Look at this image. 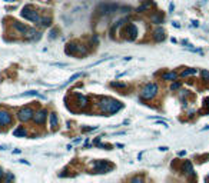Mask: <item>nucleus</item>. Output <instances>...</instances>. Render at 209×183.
<instances>
[{
  "label": "nucleus",
  "instance_id": "nucleus-14",
  "mask_svg": "<svg viewBox=\"0 0 209 183\" xmlns=\"http://www.w3.org/2000/svg\"><path fill=\"white\" fill-rule=\"evenodd\" d=\"M76 99H78L79 105H80L82 107H86V106L89 105V99L86 97V96H83V95H79V93H76Z\"/></svg>",
  "mask_w": 209,
  "mask_h": 183
},
{
  "label": "nucleus",
  "instance_id": "nucleus-32",
  "mask_svg": "<svg viewBox=\"0 0 209 183\" xmlns=\"http://www.w3.org/2000/svg\"><path fill=\"white\" fill-rule=\"evenodd\" d=\"M7 149V146H0V150H6Z\"/></svg>",
  "mask_w": 209,
  "mask_h": 183
},
{
  "label": "nucleus",
  "instance_id": "nucleus-35",
  "mask_svg": "<svg viewBox=\"0 0 209 183\" xmlns=\"http://www.w3.org/2000/svg\"><path fill=\"white\" fill-rule=\"evenodd\" d=\"M202 130H209V126H206V127H203Z\"/></svg>",
  "mask_w": 209,
  "mask_h": 183
},
{
  "label": "nucleus",
  "instance_id": "nucleus-4",
  "mask_svg": "<svg viewBox=\"0 0 209 183\" xmlns=\"http://www.w3.org/2000/svg\"><path fill=\"white\" fill-rule=\"evenodd\" d=\"M93 169L98 173H108L113 169V163L108 162V160H98V162H94Z\"/></svg>",
  "mask_w": 209,
  "mask_h": 183
},
{
  "label": "nucleus",
  "instance_id": "nucleus-13",
  "mask_svg": "<svg viewBox=\"0 0 209 183\" xmlns=\"http://www.w3.org/2000/svg\"><path fill=\"white\" fill-rule=\"evenodd\" d=\"M13 27L16 29L17 32H19V33H22V34H24L27 32V29H29L26 24H22V23H19V22H13Z\"/></svg>",
  "mask_w": 209,
  "mask_h": 183
},
{
  "label": "nucleus",
  "instance_id": "nucleus-34",
  "mask_svg": "<svg viewBox=\"0 0 209 183\" xmlns=\"http://www.w3.org/2000/svg\"><path fill=\"white\" fill-rule=\"evenodd\" d=\"M2 176H3V170L0 169V179H2Z\"/></svg>",
  "mask_w": 209,
  "mask_h": 183
},
{
  "label": "nucleus",
  "instance_id": "nucleus-11",
  "mask_svg": "<svg viewBox=\"0 0 209 183\" xmlns=\"http://www.w3.org/2000/svg\"><path fill=\"white\" fill-rule=\"evenodd\" d=\"M24 37L26 39H30V40H39L40 39V33L37 30H34V29H27V32L24 33Z\"/></svg>",
  "mask_w": 209,
  "mask_h": 183
},
{
  "label": "nucleus",
  "instance_id": "nucleus-31",
  "mask_svg": "<svg viewBox=\"0 0 209 183\" xmlns=\"http://www.w3.org/2000/svg\"><path fill=\"white\" fill-rule=\"evenodd\" d=\"M159 150H162V152H166V150H168V147H166V146H162V147H159Z\"/></svg>",
  "mask_w": 209,
  "mask_h": 183
},
{
  "label": "nucleus",
  "instance_id": "nucleus-33",
  "mask_svg": "<svg viewBox=\"0 0 209 183\" xmlns=\"http://www.w3.org/2000/svg\"><path fill=\"white\" fill-rule=\"evenodd\" d=\"M205 106H209V97L205 100Z\"/></svg>",
  "mask_w": 209,
  "mask_h": 183
},
{
  "label": "nucleus",
  "instance_id": "nucleus-30",
  "mask_svg": "<svg viewBox=\"0 0 209 183\" xmlns=\"http://www.w3.org/2000/svg\"><path fill=\"white\" fill-rule=\"evenodd\" d=\"M56 33H58L56 30H52V32H50V37H52V39H53V37H56Z\"/></svg>",
  "mask_w": 209,
  "mask_h": 183
},
{
  "label": "nucleus",
  "instance_id": "nucleus-24",
  "mask_svg": "<svg viewBox=\"0 0 209 183\" xmlns=\"http://www.w3.org/2000/svg\"><path fill=\"white\" fill-rule=\"evenodd\" d=\"M201 75H202V79L205 82H209V72L208 70H202V73H201Z\"/></svg>",
  "mask_w": 209,
  "mask_h": 183
},
{
  "label": "nucleus",
  "instance_id": "nucleus-22",
  "mask_svg": "<svg viewBox=\"0 0 209 183\" xmlns=\"http://www.w3.org/2000/svg\"><path fill=\"white\" fill-rule=\"evenodd\" d=\"M152 4H153L152 2H146L145 4H142L140 7H138V12H143V10H146V9H149V7H150Z\"/></svg>",
  "mask_w": 209,
  "mask_h": 183
},
{
  "label": "nucleus",
  "instance_id": "nucleus-10",
  "mask_svg": "<svg viewBox=\"0 0 209 183\" xmlns=\"http://www.w3.org/2000/svg\"><path fill=\"white\" fill-rule=\"evenodd\" d=\"M116 9H118V6H115V4H102L98 10L102 14H109V13H113Z\"/></svg>",
  "mask_w": 209,
  "mask_h": 183
},
{
  "label": "nucleus",
  "instance_id": "nucleus-7",
  "mask_svg": "<svg viewBox=\"0 0 209 183\" xmlns=\"http://www.w3.org/2000/svg\"><path fill=\"white\" fill-rule=\"evenodd\" d=\"M13 117L7 110H0V126H7L10 125Z\"/></svg>",
  "mask_w": 209,
  "mask_h": 183
},
{
  "label": "nucleus",
  "instance_id": "nucleus-29",
  "mask_svg": "<svg viewBox=\"0 0 209 183\" xmlns=\"http://www.w3.org/2000/svg\"><path fill=\"white\" fill-rule=\"evenodd\" d=\"M52 66H59V67H64V66H68L66 63H52Z\"/></svg>",
  "mask_w": 209,
  "mask_h": 183
},
{
  "label": "nucleus",
  "instance_id": "nucleus-28",
  "mask_svg": "<svg viewBox=\"0 0 209 183\" xmlns=\"http://www.w3.org/2000/svg\"><path fill=\"white\" fill-rule=\"evenodd\" d=\"M130 182L132 183H140V182H143V179H142V177H133Z\"/></svg>",
  "mask_w": 209,
  "mask_h": 183
},
{
  "label": "nucleus",
  "instance_id": "nucleus-16",
  "mask_svg": "<svg viewBox=\"0 0 209 183\" xmlns=\"http://www.w3.org/2000/svg\"><path fill=\"white\" fill-rule=\"evenodd\" d=\"M27 132L24 130V127H17V129L13 130V136H16V137H26Z\"/></svg>",
  "mask_w": 209,
  "mask_h": 183
},
{
  "label": "nucleus",
  "instance_id": "nucleus-20",
  "mask_svg": "<svg viewBox=\"0 0 209 183\" xmlns=\"http://www.w3.org/2000/svg\"><path fill=\"white\" fill-rule=\"evenodd\" d=\"M39 23H42V26L47 27V26H50V23H52V19H50V17H43V19H42V17H40V22H39Z\"/></svg>",
  "mask_w": 209,
  "mask_h": 183
},
{
  "label": "nucleus",
  "instance_id": "nucleus-18",
  "mask_svg": "<svg viewBox=\"0 0 209 183\" xmlns=\"http://www.w3.org/2000/svg\"><path fill=\"white\" fill-rule=\"evenodd\" d=\"M176 77H178V75H176L175 72H171V73H163V75H162L163 80H175Z\"/></svg>",
  "mask_w": 209,
  "mask_h": 183
},
{
  "label": "nucleus",
  "instance_id": "nucleus-1",
  "mask_svg": "<svg viewBox=\"0 0 209 183\" xmlns=\"http://www.w3.org/2000/svg\"><path fill=\"white\" fill-rule=\"evenodd\" d=\"M99 107H100L102 112L108 113V115H115L116 112H119L122 109V103L115 100V99L103 97L100 102H99Z\"/></svg>",
  "mask_w": 209,
  "mask_h": 183
},
{
  "label": "nucleus",
  "instance_id": "nucleus-25",
  "mask_svg": "<svg viewBox=\"0 0 209 183\" xmlns=\"http://www.w3.org/2000/svg\"><path fill=\"white\" fill-rule=\"evenodd\" d=\"M112 85V87H125V83H119V82H112L110 83Z\"/></svg>",
  "mask_w": 209,
  "mask_h": 183
},
{
  "label": "nucleus",
  "instance_id": "nucleus-2",
  "mask_svg": "<svg viewBox=\"0 0 209 183\" xmlns=\"http://www.w3.org/2000/svg\"><path fill=\"white\" fill-rule=\"evenodd\" d=\"M158 90H159V87L156 83H148V85L140 90V97L145 99V100H150V99H153L156 96Z\"/></svg>",
  "mask_w": 209,
  "mask_h": 183
},
{
  "label": "nucleus",
  "instance_id": "nucleus-5",
  "mask_svg": "<svg viewBox=\"0 0 209 183\" xmlns=\"http://www.w3.org/2000/svg\"><path fill=\"white\" fill-rule=\"evenodd\" d=\"M33 115H34V110H33V109L24 107V109H22L20 112H19L17 117H19V120H20V122H29L30 119H33Z\"/></svg>",
  "mask_w": 209,
  "mask_h": 183
},
{
  "label": "nucleus",
  "instance_id": "nucleus-15",
  "mask_svg": "<svg viewBox=\"0 0 209 183\" xmlns=\"http://www.w3.org/2000/svg\"><path fill=\"white\" fill-rule=\"evenodd\" d=\"M49 119H50V126H52V129H56V127L59 126V120H58V116H56V113H50Z\"/></svg>",
  "mask_w": 209,
  "mask_h": 183
},
{
  "label": "nucleus",
  "instance_id": "nucleus-21",
  "mask_svg": "<svg viewBox=\"0 0 209 183\" xmlns=\"http://www.w3.org/2000/svg\"><path fill=\"white\" fill-rule=\"evenodd\" d=\"M150 20L153 22V23H162L163 17L161 16V14H159V16H156V14H155V16H150Z\"/></svg>",
  "mask_w": 209,
  "mask_h": 183
},
{
  "label": "nucleus",
  "instance_id": "nucleus-23",
  "mask_svg": "<svg viewBox=\"0 0 209 183\" xmlns=\"http://www.w3.org/2000/svg\"><path fill=\"white\" fill-rule=\"evenodd\" d=\"M80 76H82V73H76V75H73L70 79H69L68 82H66V83H64L63 86H66V85H69V83H72V82H73V80H76V79H78V77H80Z\"/></svg>",
  "mask_w": 209,
  "mask_h": 183
},
{
  "label": "nucleus",
  "instance_id": "nucleus-3",
  "mask_svg": "<svg viewBox=\"0 0 209 183\" xmlns=\"http://www.w3.org/2000/svg\"><path fill=\"white\" fill-rule=\"evenodd\" d=\"M20 14H22V17L26 19V20H30V22H33V23H39V22H40V16H39V13H37L32 6H24L23 9H22Z\"/></svg>",
  "mask_w": 209,
  "mask_h": 183
},
{
  "label": "nucleus",
  "instance_id": "nucleus-17",
  "mask_svg": "<svg viewBox=\"0 0 209 183\" xmlns=\"http://www.w3.org/2000/svg\"><path fill=\"white\" fill-rule=\"evenodd\" d=\"M183 170H185L186 175H189V176H192L193 175V166L191 162H185L183 163Z\"/></svg>",
  "mask_w": 209,
  "mask_h": 183
},
{
  "label": "nucleus",
  "instance_id": "nucleus-9",
  "mask_svg": "<svg viewBox=\"0 0 209 183\" xmlns=\"http://www.w3.org/2000/svg\"><path fill=\"white\" fill-rule=\"evenodd\" d=\"M126 34H128V39L129 40H135L138 37V27L135 24H128L126 26Z\"/></svg>",
  "mask_w": 209,
  "mask_h": 183
},
{
  "label": "nucleus",
  "instance_id": "nucleus-6",
  "mask_svg": "<svg viewBox=\"0 0 209 183\" xmlns=\"http://www.w3.org/2000/svg\"><path fill=\"white\" fill-rule=\"evenodd\" d=\"M66 53L68 54H78V53H86V50H83V47H80L76 43H68L66 44Z\"/></svg>",
  "mask_w": 209,
  "mask_h": 183
},
{
  "label": "nucleus",
  "instance_id": "nucleus-26",
  "mask_svg": "<svg viewBox=\"0 0 209 183\" xmlns=\"http://www.w3.org/2000/svg\"><path fill=\"white\" fill-rule=\"evenodd\" d=\"M20 96H39V93L37 92H24L23 95H20Z\"/></svg>",
  "mask_w": 209,
  "mask_h": 183
},
{
  "label": "nucleus",
  "instance_id": "nucleus-8",
  "mask_svg": "<svg viewBox=\"0 0 209 183\" xmlns=\"http://www.w3.org/2000/svg\"><path fill=\"white\" fill-rule=\"evenodd\" d=\"M46 117H47V110H44V109H42V110H39V112H36L33 115V120L37 125H43Z\"/></svg>",
  "mask_w": 209,
  "mask_h": 183
},
{
  "label": "nucleus",
  "instance_id": "nucleus-36",
  "mask_svg": "<svg viewBox=\"0 0 209 183\" xmlns=\"http://www.w3.org/2000/svg\"><path fill=\"white\" fill-rule=\"evenodd\" d=\"M4 2H13V0H4Z\"/></svg>",
  "mask_w": 209,
  "mask_h": 183
},
{
  "label": "nucleus",
  "instance_id": "nucleus-12",
  "mask_svg": "<svg viewBox=\"0 0 209 183\" xmlns=\"http://www.w3.org/2000/svg\"><path fill=\"white\" fill-rule=\"evenodd\" d=\"M153 39L156 42H162L165 39V30H163L162 27H158V29L153 30Z\"/></svg>",
  "mask_w": 209,
  "mask_h": 183
},
{
  "label": "nucleus",
  "instance_id": "nucleus-19",
  "mask_svg": "<svg viewBox=\"0 0 209 183\" xmlns=\"http://www.w3.org/2000/svg\"><path fill=\"white\" fill-rule=\"evenodd\" d=\"M195 73H198V69H186V70H183L182 73H181V76H182V77H186V76L195 75Z\"/></svg>",
  "mask_w": 209,
  "mask_h": 183
},
{
  "label": "nucleus",
  "instance_id": "nucleus-27",
  "mask_svg": "<svg viewBox=\"0 0 209 183\" xmlns=\"http://www.w3.org/2000/svg\"><path fill=\"white\" fill-rule=\"evenodd\" d=\"M179 87H181V83L176 82V83H173V85L171 86V90H176V89H179Z\"/></svg>",
  "mask_w": 209,
  "mask_h": 183
}]
</instances>
